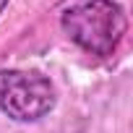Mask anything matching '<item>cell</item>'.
<instances>
[{
  "instance_id": "1",
  "label": "cell",
  "mask_w": 133,
  "mask_h": 133,
  "mask_svg": "<svg viewBox=\"0 0 133 133\" xmlns=\"http://www.w3.org/2000/svg\"><path fill=\"white\" fill-rule=\"evenodd\" d=\"M60 29L84 52L110 57L128 31V16L117 0H78L60 13Z\"/></svg>"
},
{
  "instance_id": "2",
  "label": "cell",
  "mask_w": 133,
  "mask_h": 133,
  "mask_svg": "<svg viewBox=\"0 0 133 133\" xmlns=\"http://www.w3.org/2000/svg\"><path fill=\"white\" fill-rule=\"evenodd\" d=\"M57 104L55 84L39 71L0 68V112L16 123H37Z\"/></svg>"
},
{
  "instance_id": "3",
  "label": "cell",
  "mask_w": 133,
  "mask_h": 133,
  "mask_svg": "<svg viewBox=\"0 0 133 133\" xmlns=\"http://www.w3.org/2000/svg\"><path fill=\"white\" fill-rule=\"evenodd\" d=\"M8 3H11V0H0V16H3V11L8 8Z\"/></svg>"
}]
</instances>
